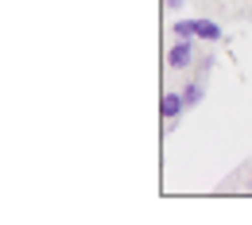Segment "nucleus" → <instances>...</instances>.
Masks as SVG:
<instances>
[{"label": "nucleus", "instance_id": "423d86ee", "mask_svg": "<svg viewBox=\"0 0 252 225\" xmlns=\"http://www.w3.org/2000/svg\"><path fill=\"white\" fill-rule=\"evenodd\" d=\"M171 35H175V39H198V35H194V20H175V24H171Z\"/></svg>", "mask_w": 252, "mask_h": 225}, {"label": "nucleus", "instance_id": "20e7f679", "mask_svg": "<svg viewBox=\"0 0 252 225\" xmlns=\"http://www.w3.org/2000/svg\"><path fill=\"white\" fill-rule=\"evenodd\" d=\"M183 97H187V109H194V105H202V97H206V78H198V74H190V82L183 86Z\"/></svg>", "mask_w": 252, "mask_h": 225}, {"label": "nucleus", "instance_id": "f03ea898", "mask_svg": "<svg viewBox=\"0 0 252 225\" xmlns=\"http://www.w3.org/2000/svg\"><path fill=\"white\" fill-rule=\"evenodd\" d=\"M159 113H163V121H179V117L187 113V97H183V90L163 94V101H159Z\"/></svg>", "mask_w": 252, "mask_h": 225}, {"label": "nucleus", "instance_id": "0eeeda50", "mask_svg": "<svg viewBox=\"0 0 252 225\" xmlns=\"http://www.w3.org/2000/svg\"><path fill=\"white\" fill-rule=\"evenodd\" d=\"M163 4H167V12H183L187 8V0H163Z\"/></svg>", "mask_w": 252, "mask_h": 225}, {"label": "nucleus", "instance_id": "7ed1b4c3", "mask_svg": "<svg viewBox=\"0 0 252 225\" xmlns=\"http://www.w3.org/2000/svg\"><path fill=\"white\" fill-rule=\"evenodd\" d=\"M194 35H198V43H221V39H225V28H221L218 20L198 16V20H194Z\"/></svg>", "mask_w": 252, "mask_h": 225}, {"label": "nucleus", "instance_id": "6e6552de", "mask_svg": "<svg viewBox=\"0 0 252 225\" xmlns=\"http://www.w3.org/2000/svg\"><path fill=\"white\" fill-rule=\"evenodd\" d=\"M245 191L252 194V171H245Z\"/></svg>", "mask_w": 252, "mask_h": 225}, {"label": "nucleus", "instance_id": "f257e3e1", "mask_svg": "<svg viewBox=\"0 0 252 225\" xmlns=\"http://www.w3.org/2000/svg\"><path fill=\"white\" fill-rule=\"evenodd\" d=\"M198 39H175L167 47V66L171 70H194V59H198Z\"/></svg>", "mask_w": 252, "mask_h": 225}, {"label": "nucleus", "instance_id": "39448f33", "mask_svg": "<svg viewBox=\"0 0 252 225\" xmlns=\"http://www.w3.org/2000/svg\"><path fill=\"white\" fill-rule=\"evenodd\" d=\"M214 63H218V55H214V51H202V55L194 59V74H198V78H206V74L214 70Z\"/></svg>", "mask_w": 252, "mask_h": 225}]
</instances>
